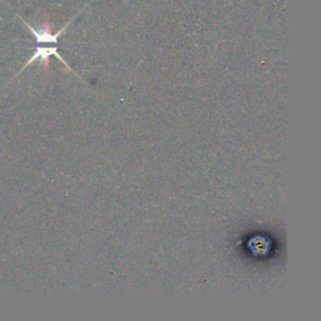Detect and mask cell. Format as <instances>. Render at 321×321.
I'll return each instance as SVG.
<instances>
[{
	"mask_svg": "<svg viewBox=\"0 0 321 321\" xmlns=\"http://www.w3.org/2000/svg\"><path fill=\"white\" fill-rule=\"evenodd\" d=\"M52 55L57 57L58 59H59L60 62H62L63 64H64V66L67 67V68H68V71L76 73V72H74L73 69L71 68V66H69L68 63H67L66 60H64V58H63L62 55L59 54V52H58L57 44H54L53 46H44V45H41V44H38V46H37L36 50H34L33 55H32V57L29 58V60H28V62L24 64V66H23V68L20 69L19 73H18V74L22 73V72L24 71V69L27 68V67H29L30 64H33V63L36 62V60H40V63L43 64L44 68L48 69V67H49V59H50V57H52ZM18 74H17V76H18Z\"/></svg>",
	"mask_w": 321,
	"mask_h": 321,
	"instance_id": "2",
	"label": "cell"
},
{
	"mask_svg": "<svg viewBox=\"0 0 321 321\" xmlns=\"http://www.w3.org/2000/svg\"><path fill=\"white\" fill-rule=\"evenodd\" d=\"M82 11H83V9L79 11L77 15H74V17L72 18V19L69 20L66 25H63V28H60L57 33H53L52 32V25H50L49 19H48V18H45V19H44V22L41 23V27L39 28V29H36L34 27H32V25H30L28 22H25L23 18L19 17V19L24 23V25L28 28V29H29L30 33L33 34V37L36 38L37 44H58V40H59L60 37L66 33V30L68 29V27L72 24V22H73V20L78 17L79 14L82 13Z\"/></svg>",
	"mask_w": 321,
	"mask_h": 321,
	"instance_id": "1",
	"label": "cell"
}]
</instances>
